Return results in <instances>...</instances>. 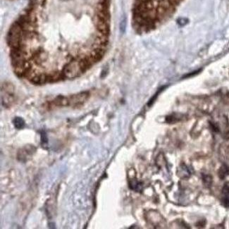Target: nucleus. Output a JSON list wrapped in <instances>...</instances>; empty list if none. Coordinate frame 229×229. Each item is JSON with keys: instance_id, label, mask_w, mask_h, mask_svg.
Masks as SVG:
<instances>
[{"instance_id": "5", "label": "nucleus", "mask_w": 229, "mask_h": 229, "mask_svg": "<svg viewBox=\"0 0 229 229\" xmlns=\"http://www.w3.org/2000/svg\"><path fill=\"white\" fill-rule=\"evenodd\" d=\"M33 148V146H32V148H24L23 150H21V152H19V154H20V157H18L19 159H20L21 161H23V159H26L28 158V155H31V152H33L32 151V149Z\"/></svg>"}, {"instance_id": "3", "label": "nucleus", "mask_w": 229, "mask_h": 229, "mask_svg": "<svg viewBox=\"0 0 229 229\" xmlns=\"http://www.w3.org/2000/svg\"><path fill=\"white\" fill-rule=\"evenodd\" d=\"M88 97L89 92H80V93L76 94V95L70 96L69 97H68V99H69V106L77 107L78 105H81V104H83L87 99Z\"/></svg>"}, {"instance_id": "10", "label": "nucleus", "mask_w": 229, "mask_h": 229, "mask_svg": "<svg viewBox=\"0 0 229 229\" xmlns=\"http://www.w3.org/2000/svg\"><path fill=\"white\" fill-rule=\"evenodd\" d=\"M222 204H224V207H229V198L228 196H225L222 199Z\"/></svg>"}, {"instance_id": "11", "label": "nucleus", "mask_w": 229, "mask_h": 229, "mask_svg": "<svg viewBox=\"0 0 229 229\" xmlns=\"http://www.w3.org/2000/svg\"><path fill=\"white\" fill-rule=\"evenodd\" d=\"M178 24L180 25V26H183V25H186L188 23V19H178Z\"/></svg>"}, {"instance_id": "7", "label": "nucleus", "mask_w": 229, "mask_h": 229, "mask_svg": "<svg viewBox=\"0 0 229 229\" xmlns=\"http://www.w3.org/2000/svg\"><path fill=\"white\" fill-rule=\"evenodd\" d=\"M129 185L130 188L136 191H140V188H142L140 183H139L137 180H130Z\"/></svg>"}, {"instance_id": "2", "label": "nucleus", "mask_w": 229, "mask_h": 229, "mask_svg": "<svg viewBox=\"0 0 229 229\" xmlns=\"http://www.w3.org/2000/svg\"><path fill=\"white\" fill-rule=\"evenodd\" d=\"M182 0H134L133 25L139 33L157 28L175 11Z\"/></svg>"}, {"instance_id": "1", "label": "nucleus", "mask_w": 229, "mask_h": 229, "mask_svg": "<svg viewBox=\"0 0 229 229\" xmlns=\"http://www.w3.org/2000/svg\"><path fill=\"white\" fill-rule=\"evenodd\" d=\"M110 0H30L7 35L12 61L42 76L54 56L63 76L75 78L101 59L110 32Z\"/></svg>"}, {"instance_id": "8", "label": "nucleus", "mask_w": 229, "mask_h": 229, "mask_svg": "<svg viewBox=\"0 0 229 229\" xmlns=\"http://www.w3.org/2000/svg\"><path fill=\"white\" fill-rule=\"evenodd\" d=\"M202 180H203V183H204V186H205L206 187H210V186H212V177L210 175L203 174Z\"/></svg>"}, {"instance_id": "9", "label": "nucleus", "mask_w": 229, "mask_h": 229, "mask_svg": "<svg viewBox=\"0 0 229 229\" xmlns=\"http://www.w3.org/2000/svg\"><path fill=\"white\" fill-rule=\"evenodd\" d=\"M41 142L42 146H46L48 143V138L45 132L42 131L41 133Z\"/></svg>"}, {"instance_id": "4", "label": "nucleus", "mask_w": 229, "mask_h": 229, "mask_svg": "<svg viewBox=\"0 0 229 229\" xmlns=\"http://www.w3.org/2000/svg\"><path fill=\"white\" fill-rule=\"evenodd\" d=\"M229 175V166L224 164L221 166L219 171V176L221 179L225 178L227 176Z\"/></svg>"}, {"instance_id": "6", "label": "nucleus", "mask_w": 229, "mask_h": 229, "mask_svg": "<svg viewBox=\"0 0 229 229\" xmlns=\"http://www.w3.org/2000/svg\"><path fill=\"white\" fill-rule=\"evenodd\" d=\"M13 125L17 129H22L25 126V121L21 117H16L13 120Z\"/></svg>"}]
</instances>
